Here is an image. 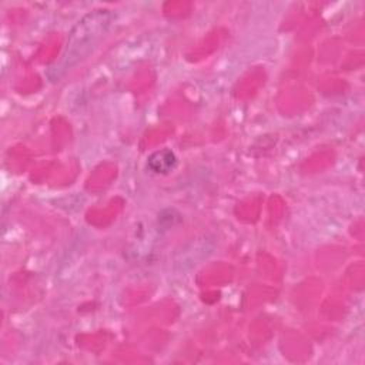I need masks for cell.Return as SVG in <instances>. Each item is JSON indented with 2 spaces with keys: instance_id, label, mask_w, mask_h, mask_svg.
<instances>
[{
  "instance_id": "obj_2",
  "label": "cell",
  "mask_w": 365,
  "mask_h": 365,
  "mask_svg": "<svg viewBox=\"0 0 365 365\" xmlns=\"http://www.w3.org/2000/svg\"><path fill=\"white\" fill-rule=\"evenodd\" d=\"M175 164L177 157L170 148L154 151L147 160V167L155 174H167L175 167Z\"/></svg>"
},
{
  "instance_id": "obj_1",
  "label": "cell",
  "mask_w": 365,
  "mask_h": 365,
  "mask_svg": "<svg viewBox=\"0 0 365 365\" xmlns=\"http://www.w3.org/2000/svg\"><path fill=\"white\" fill-rule=\"evenodd\" d=\"M114 20L110 10H94L86 14L71 30L58 64L53 68L56 76H61L80 60H83L97 41L104 36Z\"/></svg>"
}]
</instances>
